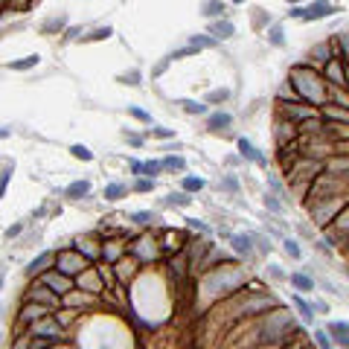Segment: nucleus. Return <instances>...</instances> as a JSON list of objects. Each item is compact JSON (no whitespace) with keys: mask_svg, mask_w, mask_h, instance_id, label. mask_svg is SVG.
Instances as JSON below:
<instances>
[{"mask_svg":"<svg viewBox=\"0 0 349 349\" xmlns=\"http://www.w3.org/2000/svg\"><path fill=\"white\" fill-rule=\"evenodd\" d=\"M294 76H297V87H300V93H303L306 99H312V102H323V87H320L317 79L303 76L300 70H294Z\"/></svg>","mask_w":349,"mask_h":349,"instance_id":"f257e3e1","label":"nucleus"},{"mask_svg":"<svg viewBox=\"0 0 349 349\" xmlns=\"http://www.w3.org/2000/svg\"><path fill=\"white\" fill-rule=\"evenodd\" d=\"M58 268L64 274H79V271L87 268V262H84L82 253H58Z\"/></svg>","mask_w":349,"mask_h":349,"instance_id":"f03ea898","label":"nucleus"},{"mask_svg":"<svg viewBox=\"0 0 349 349\" xmlns=\"http://www.w3.org/2000/svg\"><path fill=\"white\" fill-rule=\"evenodd\" d=\"M329 12H332V3H329V0H317V3H312L309 9H300V17H303V20H323Z\"/></svg>","mask_w":349,"mask_h":349,"instance_id":"7ed1b4c3","label":"nucleus"},{"mask_svg":"<svg viewBox=\"0 0 349 349\" xmlns=\"http://www.w3.org/2000/svg\"><path fill=\"white\" fill-rule=\"evenodd\" d=\"M230 245L239 256H253V236H230Z\"/></svg>","mask_w":349,"mask_h":349,"instance_id":"20e7f679","label":"nucleus"},{"mask_svg":"<svg viewBox=\"0 0 349 349\" xmlns=\"http://www.w3.org/2000/svg\"><path fill=\"white\" fill-rule=\"evenodd\" d=\"M52 262H55V253H52V250H47V253H41L38 259H32V262H29V268H26V274H32V277H35V274H41V271H47V268H50Z\"/></svg>","mask_w":349,"mask_h":349,"instance_id":"39448f33","label":"nucleus"},{"mask_svg":"<svg viewBox=\"0 0 349 349\" xmlns=\"http://www.w3.org/2000/svg\"><path fill=\"white\" fill-rule=\"evenodd\" d=\"M239 151H242L248 160H253V163H259V166H268L265 154H259V151L253 149V143H248V140H239Z\"/></svg>","mask_w":349,"mask_h":349,"instance_id":"423d86ee","label":"nucleus"},{"mask_svg":"<svg viewBox=\"0 0 349 349\" xmlns=\"http://www.w3.org/2000/svg\"><path fill=\"white\" fill-rule=\"evenodd\" d=\"M47 285H50L52 291H58V294L70 291V280H67V277H58V274H47Z\"/></svg>","mask_w":349,"mask_h":349,"instance_id":"0eeeda50","label":"nucleus"},{"mask_svg":"<svg viewBox=\"0 0 349 349\" xmlns=\"http://www.w3.org/2000/svg\"><path fill=\"white\" fill-rule=\"evenodd\" d=\"M329 332L335 335V341H338L341 347H349V323H332Z\"/></svg>","mask_w":349,"mask_h":349,"instance_id":"6e6552de","label":"nucleus"},{"mask_svg":"<svg viewBox=\"0 0 349 349\" xmlns=\"http://www.w3.org/2000/svg\"><path fill=\"white\" fill-rule=\"evenodd\" d=\"M87 192H90V183H87V181H76V183L67 186V198H82V195H87Z\"/></svg>","mask_w":349,"mask_h":349,"instance_id":"1a4fd4ad","label":"nucleus"},{"mask_svg":"<svg viewBox=\"0 0 349 349\" xmlns=\"http://www.w3.org/2000/svg\"><path fill=\"white\" fill-rule=\"evenodd\" d=\"M210 32H213L216 38H230V35H233V23L218 20V23H213V26H210Z\"/></svg>","mask_w":349,"mask_h":349,"instance_id":"9d476101","label":"nucleus"},{"mask_svg":"<svg viewBox=\"0 0 349 349\" xmlns=\"http://www.w3.org/2000/svg\"><path fill=\"white\" fill-rule=\"evenodd\" d=\"M38 64V55H26V58H20V61H9L6 67L9 70H29V67H35Z\"/></svg>","mask_w":349,"mask_h":349,"instance_id":"9b49d317","label":"nucleus"},{"mask_svg":"<svg viewBox=\"0 0 349 349\" xmlns=\"http://www.w3.org/2000/svg\"><path fill=\"white\" fill-rule=\"evenodd\" d=\"M326 70H329V79H332L335 84H344V82H347V76H344V67H341L338 61H329V67H326Z\"/></svg>","mask_w":349,"mask_h":349,"instance_id":"f8f14e48","label":"nucleus"},{"mask_svg":"<svg viewBox=\"0 0 349 349\" xmlns=\"http://www.w3.org/2000/svg\"><path fill=\"white\" fill-rule=\"evenodd\" d=\"M291 285H297L300 291H312V288H315V283H312L306 274H291Z\"/></svg>","mask_w":349,"mask_h":349,"instance_id":"ddd939ff","label":"nucleus"},{"mask_svg":"<svg viewBox=\"0 0 349 349\" xmlns=\"http://www.w3.org/2000/svg\"><path fill=\"white\" fill-rule=\"evenodd\" d=\"M125 195V186L122 183H111V186H105V198L108 201H119Z\"/></svg>","mask_w":349,"mask_h":349,"instance_id":"4468645a","label":"nucleus"},{"mask_svg":"<svg viewBox=\"0 0 349 349\" xmlns=\"http://www.w3.org/2000/svg\"><path fill=\"white\" fill-rule=\"evenodd\" d=\"M227 125H230V114H213L210 116V128L218 131V128H227Z\"/></svg>","mask_w":349,"mask_h":349,"instance_id":"2eb2a0df","label":"nucleus"},{"mask_svg":"<svg viewBox=\"0 0 349 349\" xmlns=\"http://www.w3.org/2000/svg\"><path fill=\"white\" fill-rule=\"evenodd\" d=\"M35 329H38L44 338H50V341H55V338H58V326H55V323H41V326H35Z\"/></svg>","mask_w":349,"mask_h":349,"instance_id":"dca6fc26","label":"nucleus"},{"mask_svg":"<svg viewBox=\"0 0 349 349\" xmlns=\"http://www.w3.org/2000/svg\"><path fill=\"white\" fill-rule=\"evenodd\" d=\"M221 12H224V6H221L218 0H207V3H204V15H207V17H213V15H221Z\"/></svg>","mask_w":349,"mask_h":349,"instance_id":"f3484780","label":"nucleus"},{"mask_svg":"<svg viewBox=\"0 0 349 349\" xmlns=\"http://www.w3.org/2000/svg\"><path fill=\"white\" fill-rule=\"evenodd\" d=\"M183 189H186V192H198V189H204V178H183Z\"/></svg>","mask_w":349,"mask_h":349,"instance_id":"a211bd4d","label":"nucleus"},{"mask_svg":"<svg viewBox=\"0 0 349 349\" xmlns=\"http://www.w3.org/2000/svg\"><path fill=\"white\" fill-rule=\"evenodd\" d=\"M189 114H207V105L204 102H192V99H186V102H181Z\"/></svg>","mask_w":349,"mask_h":349,"instance_id":"6ab92c4d","label":"nucleus"},{"mask_svg":"<svg viewBox=\"0 0 349 349\" xmlns=\"http://www.w3.org/2000/svg\"><path fill=\"white\" fill-rule=\"evenodd\" d=\"M294 306H297V312H300V317H303L306 323H312V309H309V306H306V303H303L300 297H294Z\"/></svg>","mask_w":349,"mask_h":349,"instance_id":"aec40b11","label":"nucleus"},{"mask_svg":"<svg viewBox=\"0 0 349 349\" xmlns=\"http://www.w3.org/2000/svg\"><path fill=\"white\" fill-rule=\"evenodd\" d=\"M70 151H73V157H79V160H90V157H93V154H90V149H87V146H73V149H70Z\"/></svg>","mask_w":349,"mask_h":349,"instance_id":"412c9836","label":"nucleus"},{"mask_svg":"<svg viewBox=\"0 0 349 349\" xmlns=\"http://www.w3.org/2000/svg\"><path fill=\"white\" fill-rule=\"evenodd\" d=\"M283 245H285V253H288L291 259H300V248H297V242H294V239H285Z\"/></svg>","mask_w":349,"mask_h":349,"instance_id":"4be33fe9","label":"nucleus"},{"mask_svg":"<svg viewBox=\"0 0 349 349\" xmlns=\"http://www.w3.org/2000/svg\"><path fill=\"white\" fill-rule=\"evenodd\" d=\"M163 169V163H157V160H149V163H143V172L146 175H157Z\"/></svg>","mask_w":349,"mask_h":349,"instance_id":"5701e85b","label":"nucleus"},{"mask_svg":"<svg viewBox=\"0 0 349 349\" xmlns=\"http://www.w3.org/2000/svg\"><path fill=\"white\" fill-rule=\"evenodd\" d=\"M315 338H317V347L320 349H332V341H329L326 332H315Z\"/></svg>","mask_w":349,"mask_h":349,"instance_id":"b1692460","label":"nucleus"},{"mask_svg":"<svg viewBox=\"0 0 349 349\" xmlns=\"http://www.w3.org/2000/svg\"><path fill=\"white\" fill-rule=\"evenodd\" d=\"M163 166H166V169H183V157H166Z\"/></svg>","mask_w":349,"mask_h":349,"instance_id":"393cba45","label":"nucleus"},{"mask_svg":"<svg viewBox=\"0 0 349 349\" xmlns=\"http://www.w3.org/2000/svg\"><path fill=\"white\" fill-rule=\"evenodd\" d=\"M265 207H268V210H274V213H283V204H280L274 195H265Z\"/></svg>","mask_w":349,"mask_h":349,"instance_id":"a878e982","label":"nucleus"},{"mask_svg":"<svg viewBox=\"0 0 349 349\" xmlns=\"http://www.w3.org/2000/svg\"><path fill=\"white\" fill-rule=\"evenodd\" d=\"M131 221H137V224H149V221H154V216H151V213H134Z\"/></svg>","mask_w":349,"mask_h":349,"instance_id":"bb28decb","label":"nucleus"},{"mask_svg":"<svg viewBox=\"0 0 349 349\" xmlns=\"http://www.w3.org/2000/svg\"><path fill=\"white\" fill-rule=\"evenodd\" d=\"M41 315H44V306H35V309H32V306H29V309H26V312H23V317H26V320H32V317H35V320H38V317H41Z\"/></svg>","mask_w":349,"mask_h":349,"instance_id":"cd10ccee","label":"nucleus"},{"mask_svg":"<svg viewBox=\"0 0 349 349\" xmlns=\"http://www.w3.org/2000/svg\"><path fill=\"white\" fill-rule=\"evenodd\" d=\"M224 99H227V90H213L207 96V102H224Z\"/></svg>","mask_w":349,"mask_h":349,"instance_id":"c85d7f7f","label":"nucleus"},{"mask_svg":"<svg viewBox=\"0 0 349 349\" xmlns=\"http://www.w3.org/2000/svg\"><path fill=\"white\" fill-rule=\"evenodd\" d=\"M169 204H181V207H186V204H189V198H186L183 192H178V195H169Z\"/></svg>","mask_w":349,"mask_h":349,"instance_id":"c756f323","label":"nucleus"},{"mask_svg":"<svg viewBox=\"0 0 349 349\" xmlns=\"http://www.w3.org/2000/svg\"><path fill=\"white\" fill-rule=\"evenodd\" d=\"M271 41H274L277 47H280V44L285 41V38H283V29H280V26H274V29H271Z\"/></svg>","mask_w":349,"mask_h":349,"instance_id":"7c9ffc66","label":"nucleus"},{"mask_svg":"<svg viewBox=\"0 0 349 349\" xmlns=\"http://www.w3.org/2000/svg\"><path fill=\"white\" fill-rule=\"evenodd\" d=\"M192 44H195V47H198V44H201V47H213L216 41H213V38H204V35H195V38H192Z\"/></svg>","mask_w":349,"mask_h":349,"instance_id":"2f4dec72","label":"nucleus"},{"mask_svg":"<svg viewBox=\"0 0 349 349\" xmlns=\"http://www.w3.org/2000/svg\"><path fill=\"white\" fill-rule=\"evenodd\" d=\"M108 35H111V29L105 26V29H96V32H93L90 38H93V41H102V38H108Z\"/></svg>","mask_w":349,"mask_h":349,"instance_id":"473e14b6","label":"nucleus"},{"mask_svg":"<svg viewBox=\"0 0 349 349\" xmlns=\"http://www.w3.org/2000/svg\"><path fill=\"white\" fill-rule=\"evenodd\" d=\"M151 134H154V137H175V131H172V128H154Z\"/></svg>","mask_w":349,"mask_h":349,"instance_id":"72a5a7b5","label":"nucleus"},{"mask_svg":"<svg viewBox=\"0 0 349 349\" xmlns=\"http://www.w3.org/2000/svg\"><path fill=\"white\" fill-rule=\"evenodd\" d=\"M137 189H140V192H149V189H154V181H140Z\"/></svg>","mask_w":349,"mask_h":349,"instance_id":"f704fd0d","label":"nucleus"},{"mask_svg":"<svg viewBox=\"0 0 349 349\" xmlns=\"http://www.w3.org/2000/svg\"><path fill=\"white\" fill-rule=\"evenodd\" d=\"M131 114H134V116H137V119H146V122H149V119H151V116H149V114H146V111H140V108H131Z\"/></svg>","mask_w":349,"mask_h":349,"instance_id":"c9c22d12","label":"nucleus"},{"mask_svg":"<svg viewBox=\"0 0 349 349\" xmlns=\"http://www.w3.org/2000/svg\"><path fill=\"white\" fill-rule=\"evenodd\" d=\"M189 224H192V227H198V230H201V233H210V227H207V224H204V221H189Z\"/></svg>","mask_w":349,"mask_h":349,"instance_id":"e433bc0d","label":"nucleus"},{"mask_svg":"<svg viewBox=\"0 0 349 349\" xmlns=\"http://www.w3.org/2000/svg\"><path fill=\"white\" fill-rule=\"evenodd\" d=\"M122 79H125V82H128V84H140V82H137V79H140V76H137V73H131V76H122Z\"/></svg>","mask_w":349,"mask_h":349,"instance_id":"4c0bfd02","label":"nucleus"},{"mask_svg":"<svg viewBox=\"0 0 349 349\" xmlns=\"http://www.w3.org/2000/svg\"><path fill=\"white\" fill-rule=\"evenodd\" d=\"M131 172H137V175H140V172H143V163H137V160H131Z\"/></svg>","mask_w":349,"mask_h":349,"instance_id":"58836bf2","label":"nucleus"},{"mask_svg":"<svg viewBox=\"0 0 349 349\" xmlns=\"http://www.w3.org/2000/svg\"><path fill=\"white\" fill-rule=\"evenodd\" d=\"M224 186H227V189H236L239 183H236V178H227V181H224Z\"/></svg>","mask_w":349,"mask_h":349,"instance_id":"ea45409f","label":"nucleus"},{"mask_svg":"<svg viewBox=\"0 0 349 349\" xmlns=\"http://www.w3.org/2000/svg\"><path fill=\"white\" fill-rule=\"evenodd\" d=\"M17 233H20V227H17V224H15V227H9V230H6V236H9V239H12V236H17Z\"/></svg>","mask_w":349,"mask_h":349,"instance_id":"a19ab883","label":"nucleus"},{"mask_svg":"<svg viewBox=\"0 0 349 349\" xmlns=\"http://www.w3.org/2000/svg\"><path fill=\"white\" fill-rule=\"evenodd\" d=\"M0 288H3V274H0Z\"/></svg>","mask_w":349,"mask_h":349,"instance_id":"79ce46f5","label":"nucleus"},{"mask_svg":"<svg viewBox=\"0 0 349 349\" xmlns=\"http://www.w3.org/2000/svg\"><path fill=\"white\" fill-rule=\"evenodd\" d=\"M288 3H300V0H288Z\"/></svg>","mask_w":349,"mask_h":349,"instance_id":"37998d69","label":"nucleus"},{"mask_svg":"<svg viewBox=\"0 0 349 349\" xmlns=\"http://www.w3.org/2000/svg\"><path fill=\"white\" fill-rule=\"evenodd\" d=\"M233 3H245V0H233Z\"/></svg>","mask_w":349,"mask_h":349,"instance_id":"c03bdc74","label":"nucleus"}]
</instances>
